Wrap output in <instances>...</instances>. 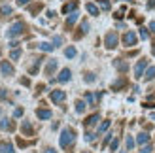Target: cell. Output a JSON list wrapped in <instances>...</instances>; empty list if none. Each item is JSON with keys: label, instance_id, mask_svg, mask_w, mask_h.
<instances>
[{"label": "cell", "instance_id": "6da1fadb", "mask_svg": "<svg viewBox=\"0 0 155 153\" xmlns=\"http://www.w3.org/2000/svg\"><path fill=\"white\" fill-rule=\"evenodd\" d=\"M74 140H76V132H74V129H64L63 132H61V138H59V144H61V148L63 149H68L74 144Z\"/></svg>", "mask_w": 155, "mask_h": 153}, {"label": "cell", "instance_id": "7a4b0ae2", "mask_svg": "<svg viewBox=\"0 0 155 153\" xmlns=\"http://www.w3.org/2000/svg\"><path fill=\"white\" fill-rule=\"evenodd\" d=\"M25 23L23 21H17V23H13V25L8 28V32H6V36L8 38H17V36H21L23 32H25Z\"/></svg>", "mask_w": 155, "mask_h": 153}, {"label": "cell", "instance_id": "3957f363", "mask_svg": "<svg viewBox=\"0 0 155 153\" xmlns=\"http://www.w3.org/2000/svg\"><path fill=\"white\" fill-rule=\"evenodd\" d=\"M146 68H148V59H140V60L136 63V66H134V78H136V80L144 78Z\"/></svg>", "mask_w": 155, "mask_h": 153}, {"label": "cell", "instance_id": "277c9868", "mask_svg": "<svg viewBox=\"0 0 155 153\" xmlns=\"http://www.w3.org/2000/svg\"><path fill=\"white\" fill-rule=\"evenodd\" d=\"M117 32H108L106 34V38H104V44H106V47L108 49H114L115 45H117Z\"/></svg>", "mask_w": 155, "mask_h": 153}, {"label": "cell", "instance_id": "5b68a950", "mask_svg": "<svg viewBox=\"0 0 155 153\" xmlns=\"http://www.w3.org/2000/svg\"><path fill=\"white\" fill-rule=\"evenodd\" d=\"M136 40H138V38H136V34L133 32V30H129V32L123 34V44L129 45V47H130V45H136Z\"/></svg>", "mask_w": 155, "mask_h": 153}, {"label": "cell", "instance_id": "8992f818", "mask_svg": "<svg viewBox=\"0 0 155 153\" xmlns=\"http://www.w3.org/2000/svg\"><path fill=\"white\" fill-rule=\"evenodd\" d=\"M49 98H51L53 102H63L64 98H66V93H64V91H61V89H55V91H51Z\"/></svg>", "mask_w": 155, "mask_h": 153}, {"label": "cell", "instance_id": "52a82bcc", "mask_svg": "<svg viewBox=\"0 0 155 153\" xmlns=\"http://www.w3.org/2000/svg\"><path fill=\"white\" fill-rule=\"evenodd\" d=\"M0 70H2V74H4V76H13V74H15L13 66L8 63V60H2V64H0Z\"/></svg>", "mask_w": 155, "mask_h": 153}, {"label": "cell", "instance_id": "ba28073f", "mask_svg": "<svg viewBox=\"0 0 155 153\" xmlns=\"http://www.w3.org/2000/svg\"><path fill=\"white\" fill-rule=\"evenodd\" d=\"M21 132L25 134V136H32L34 134V129H32V125H30L28 121H23V123H21Z\"/></svg>", "mask_w": 155, "mask_h": 153}, {"label": "cell", "instance_id": "9c48e42d", "mask_svg": "<svg viewBox=\"0 0 155 153\" xmlns=\"http://www.w3.org/2000/svg\"><path fill=\"white\" fill-rule=\"evenodd\" d=\"M70 76H72V72L68 70V68H63V70H61V74H59V78H57V81H59V83H64V81L70 80Z\"/></svg>", "mask_w": 155, "mask_h": 153}, {"label": "cell", "instance_id": "30bf717a", "mask_svg": "<svg viewBox=\"0 0 155 153\" xmlns=\"http://www.w3.org/2000/svg\"><path fill=\"white\" fill-rule=\"evenodd\" d=\"M78 15H80V13H78V11H72L70 15H68V19H66V25H64V27H66L68 30H70V28L74 27V23L78 21Z\"/></svg>", "mask_w": 155, "mask_h": 153}, {"label": "cell", "instance_id": "8fae6325", "mask_svg": "<svg viewBox=\"0 0 155 153\" xmlns=\"http://www.w3.org/2000/svg\"><path fill=\"white\" fill-rule=\"evenodd\" d=\"M114 66L117 68L119 72H127V70H129V64L125 63V60H121V59H115V60H114Z\"/></svg>", "mask_w": 155, "mask_h": 153}, {"label": "cell", "instance_id": "7c38bea8", "mask_svg": "<svg viewBox=\"0 0 155 153\" xmlns=\"http://www.w3.org/2000/svg\"><path fill=\"white\" fill-rule=\"evenodd\" d=\"M100 98V93L93 95V93H85V100L89 102V106H97V100Z\"/></svg>", "mask_w": 155, "mask_h": 153}, {"label": "cell", "instance_id": "4fadbf2b", "mask_svg": "<svg viewBox=\"0 0 155 153\" xmlns=\"http://www.w3.org/2000/svg\"><path fill=\"white\" fill-rule=\"evenodd\" d=\"M125 85H127V78H119L117 81L112 83V91H119V89H123Z\"/></svg>", "mask_w": 155, "mask_h": 153}, {"label": "cell", "instance_id": "5bb4252c", "mask_svg": "<svg viewBox=\"0 0 155 153\" xmlns=\"http://www.w3.org/2000/svg\"><path fill=\"white\" fill-rule=\"evenodd\" d=\"M87 30H89V23H87V21H83V23H81L80 32H76V34H74V38H76V40H80L83 34H87Z\"/></svg>", "mask_w": 155, "mask_h": 153}, {"label": "cell", "instance_id": "9a60e30c", "mask_svg": "<svg viewBox=\"0 0 155 153\" xmlns=\"http://www.w3.org/2000/svg\"><path fill=\"white\" fill-rule=\"evenodd\" d=\"M136 142L140 144V146H146V144H150V134L148 132H140L136 136Z\"/></svg>", "mask_w": 155, "mask_h": 153}, {"label": "cell", "instance_id": "2e32d148", "mask_svg": "<svg viewBox=\"0 0 155 153\" xmlns=\"http://www.w3.org/2000/svg\"><path fill=\"white\" fill-rule=\"evenodd\" d=\"M98 119H100L98 113H93V116H89L87 119L83 121V123H85V127H93V125H97V121H98Z\"/></svg>", "mask_w": 155, "mask_h": 153}, {"label": "cell", "instance_id": "e0dca14e", "mask_svg": "<svg viewBox=\"0 0 155 153\" xmlns=\"http://www.w3.org/2000/svg\"><path fill=\"white\" fill-rule=\"evenodd\" d=\"M76 8H78V2L74 0V2H66L64 6H63V13H72V11H76Z\"/></svg>", "mask_w": 155, "mask_h": 153}, {"label": "cell", "instance_id": "ac0fdd59", "mask_svg": "<svg viewBox=\"0 0 155 153\" xmlns=\"http://www.w3.org/2000/svg\"><path fill=\"white\" fill-rule=\"evenodd\" d=\"M0 153H15L10 142H0Z\"/></svg>", "mask_w": 155, "mask_h": 153}, {"label": "cell", "instance_id": "d6986e66", "mask_svg": "<svg viewBox=\"0 0 155 153\" xmlns=\"http://www.w3.org/2000/svg\"><path fill=\"white\" fill-rule=\"evenodd\" d=\"M55 70H57V60H55V59H51L49 63H48V66H45V74H48V76H51V74L55 72Z\"/></svg>", "mask_w": 155, "mask_h": 153}, {"label": "cell", "instance_id": "ffe728a7", "mask_svg": "<svg viewBox=\"0 0 155 153\" xmlns=\"http://www.w3.org/2000/svg\"><path fill=\"white\" fill-rule=\"evenodd\" d=\"M0 129H4V131H13L15 125L12 123L10 119H2V121H0Z\"/></svg>", "mask_w": 155, "mask_h": 153}, {"label": "cell", "instance_id": "44dd1931", "mask_svg": "<svg viewBox=\"0 0 155 153\" xmlns=\"http://www.w3.org/2000/svg\"><path fill=\"white\" fill-rule=\"evenodd\" d=\"M36 47L42 49V51H53V49H55V45H51L48 42H40V44H36Z\"/></svg>", "mask_w": 155, "mask_h": 153}, {"label": "cell", "instance_id": "7402d4cb", "mask_svg": "<svg viewBox=\"0 0 155 153\" xmlns=\"http://www.w3.org/2000/svg\"><path fill=\"white\" fill-rule=\"evenodd\" d=\"M12 6H8V4H4L2 8H0V17H8V15H12Z\"/></svg>", "mask_w": 155, "mask_h": 153}, {"label": "cell", "instance_id": "603a6c76", "mask_svg": "<svg viewBox=\"0 0 155 153\" xmlns=\"http://www.w3.org/2000/svg\"><path fill=\"white\" fill-rule=\"evenodd\" d=\"M42 60H44V59H34V63H32V66L28 68V72H30V74H36L38 68H40V64H42Z\"/></svg>", "mask_w": 155, "mask_h": 153}, {"label": "cell", "instance_id": "cb8c5ba5", "mask_svg": "<svg viewBox=\"0 0 155 153\" xmlns=\"http://www.w3.org/2000/svg\"><path fill=\"white\" fill-rule=\"evenodd\" d=\"M36 116L40 119H51V112L49 110H36Z\"/></svg>", "mask_w": 155, "mask_h": 153}, {"label": "cell", "instance_id": "d4e9b609", "mask_svg": "<svg viewBox=\"0 0 155 153\" xmlns=\"http://www.w3.org/2000/svg\"><path fill=\"white\" fill-rule=\"evenodd\" d=\"M144 78H146V81H151V80L155 78V66H150L148 70H146V74H144Z\"/></svg>", "mask_w": 155, "mask_h": 153}, {"label": "cell", "instance_id": "484cf974", "mask_svg": "<svg viewBox=\"0 0 155 153\" xmlns=\"http://www.w3.org/2000/svg\"><path fill=\"white\" fill-rule=\"evenodd\" d=\"M85 10H87V11H89L91 15H98V8H97L95 4H91V2H89L87 6H85Z\"/></svg>", "mask_w": 155, "mask_h": 153}, {"label": "cell", "instance_id": "4316f807", "mask_svg": "<svg viewBox=\"0 0 155 153\" xmlns=\"http://www.w3.org/2000/svg\"><path fill=\"white\" fill-rule=\"evenodd\" d=\"M85 108H87V104H85L83 100H78V102H76V112H78V113H83Z\"/></svg>", "mask_w": 155, "mask_h": 153}, {"label": "cell", "instance_id": "83f0119b", "mask_svg": "<svg viewBox=\"0 0 155 153\" xmlns=\"http://www.w3.org/2000/svg\"><path fill=\"white\" fill-rule=\"evenodd\" d=\"M64 55H66L68 59L76 57V47H66V49H64Z\"/></svg>", "mask_w": 155, "mask_h": 153}, {"label": "cell", "instance_id": "f1b7e54d", "mask_svg": "<svg viewBox=\"0 0 155 153\" xmlns=\"http://www.w3.org/2000/svg\"><path fill=\"white\" fill-rule=\"evenodd\" d=\"M10 59H12V60H17V59H21V49H13V51L10 53Z\"/></svg>", "mask_w": 155, "mask_h": 153}, {"label": "cell", "instance_id": "f546056e", "mask_svg": "<svg viewBox=\"0 0 155 153\" xmlns=\"http://www.w3.org/2000/svg\"><path fill=\"white\" fill-rule=\"evenodd\" d=\"M125 146H127V149H129V151H133V148H134V140L130 138V136H127V142H125Z\"/></svg>", "mask_w": 155, "mask_h": 153}, {"label": "cell", "instance_id": "4dcf8cb0", "mask_svg": "<svg viewBox=\"0 0 155 153\" xmlns=\"http://www.w3.org/2000/svg\"><path fill=\"white\" fill-rule=\"evenodd\" d=\"M95 80H97V78H95V74H93V72H87V74H85V81H87V83H93Z\"/></svg>", "mask_w": 155, "mask_h": 153}, {"label": "cell", "instance_id": "1f68e13d", "mask_svg": "<svg viewBox=\"0 0 155 153\" xmlns=\"http://www.w3.org/2000/svg\"><path fill=\"white\" fill-rule=\"evenodd\" d=\"M108 127H110V121H102V125L98 127V134H100V132H104Z\"/></svg>", "mask_w": 155, "mask_h": 153}, {"label": "cell", "instance_id": "d6a6232c", "mask_svg": "<svg viewBox=\"0 0 155 153\" xmlns=\"http://www.w3.org/2000/svg\"><path fill=\"white\" fill-rule=\"evenodd\" d=\"M42 4H34V6H30V13H38V11H40L42 10Z\"/></svg>", "mask_w": 155, "mask_h": 153}, {"label": "cell", "instance_id": "836d02e7", "mask_svg": "<svg viewBox=\"0 0 155 153\" xmlns=\"http://www.w3.org/2000/svg\"><path fill=\"white\" fill-rule=\"evenodd\" d=\"M151 151H153L151 144H146V146H142V149H140V153H151Z\"/></svg>", "mask_w": 155, "mask_h": 153}, {"label": "cell", "instance_id": "e575fe53", "mask_svg": "<svg viewBox=\"0 0 155 153\" xmlns=\"http://www.w3.org/2000/svg\"><path fill=\"white\" fill-rule=\"evenodd\" d=\"M140 36L144 38V40H148V38H150V32H148V28H146V27L140 28Z\"/></svg>", "mask_w": 155, "mask_h": 153}, {"label": "cell", "instance_id": "d590c367", "mask_svg": "<svg viewBox=\"0 0 155 153\" xmlns=\"http://www.w3.org/2000/svg\"><path fill=\"white\" fill-rule=\"evenodd\" d=\"M17 144L21 148H27V146H30V142H27V140H21V138H17Z\"/></svg>", "mask_w": 155, "mask_h": 153}, {"label": "cell", "instance_id": "8d00e7d4", "mask_svg": "<svg viewBox=\"0 0 155 153\" xmlns=\"http://www.w3.org/2000/svg\"><path fill=\"white\" fill-rule=\"evenodd\" d=\"M53 44H55V47H57V45H61V44H63V38H61V36H55V38H53Z\"/></svg>", "mask_w": 155, "mask_h": 153}, {"label": "cell", "instance_id": "74e56055", "mask_svg": "<svg viewBox=\"0 0 155 153\" xmlns=\"http://www.w3.org/2000/svg\"><path fill=\"white\" fill-rule=\"evenodd\" d=\"M123 13H125V8H121L119 11H115V19H121V17H123Z\"/></svg>", "mask_w": 155, "mask_h": 153}, {"label": "cell", "instance_id": "f35d334b", "mask_svg": "<svg viewBox=\"0 0 155 153\" xmlns=\"http://www.w3.org/2000/svg\"><path fill=\"white\" fill-rule=\"evenodd\" d=\"M85 140H87V142H93V140H95V134H93V132H87V134H85Z\"/></svg>", "mask_w": 155, "mask_h": 153}, {"label": "cell", "instance_id": "ab89813d", "mask_svg": "<svg viewBox=\"0 0 155 153\" xmlns=\"http://www.w3.org/2000/svg\"><path fill=\"white\" fill-rule=\"evenodd\" d=\"M117 146H119V140H117V138H115V140H112V146H110V148H112L114 151L117 149Z\"/></svg>", "mask_w": 155, "mask_h": 153}, {"label": "cell", "instance_id": "60d3db41", "mask_svg": "<svg viewBox=\"0 0 155 153\" xmlns=\"http://www.w3.org/2000/svg\"><path fill=\"white\" fill-rule=\"evenodd\" d=\"M146 8H148V10H153V8H155V0H148V4H146Z\"/></svg>", "mask_w": 155, "mask_h": 153}, {"label": "cell", "instance_id": "b9f144b4", "mask_svg": "<svg viewBox=\"0 0 155 153\" xmlns=\"http://www.w3.org/2000/svg\"><path fill=\"white\" fill-rule=\"evenodd\" d=\"M13 116H15V117H21V116H23V108H17V110L13 112Z\"/></svg>", "mask_w": 155, "mask_h": 153}, {"label": "cell", "instance_id": "7bdbcfd3", "mask_svg": "<svg viewBox=\"0 0 155 153\" xmlns=\"http://www.w3.org/2000/svg\"><path fill=\"white\" fill-rule=\"evenodd\" d=\"M146 108H155V102H144Z\"/></svg>", "mask_w": 155, "mask_h": 153}, {"label": "cell", "instance_id": "ee69618b", "mask_svg": "<svg viewBox=\"0 0 155 153\" xmlns=\"http://www.w3.org/2000/svg\"><path fill=\"white\" fill-rule=\"evenodd\" d=\"M28 2H30V0H17L19 6H25V4H28Z\"/></svg>", "mask_w": 155, "mask_h": 153}, {"label": "cell", "instance_id": "f6af8a7d", "mask_svg": "<svg viewBox=\"0 0 155 153\" xmlns=\"http://www.w3.org/2000/svg\"><path fill=\"white\" fill-rule=\"evenodd\" d=\"M21 83H23V85H30V81H28V78H23V80H21Z\"/></svg>", "mask_w": 155, "mask_h": 153}, {"label": "cell", "instance_id": "bcb514c9", "mask_svg": "<svg viewBox=\"0 0 155 153\" xmlns=\"http://www.w3.org/2000/svg\"><path fill=\"white\" fill-rule=\"evenodd\" d=\"M150 30H151V32H155V21L150 23Z\"/></svg>", "mask_w": 155, "mask_h": 153}, {"label": "cell", "instance_id": "7dc6e473", "mask_svg": "<svg viewBox=\"0 0 155 153\" xmlns=\"http://www.w3.org/2000/svg\"><path fill=\"white\" fill-rule=\"evenodd\" d=\"M6 95H8L6 91H4V89H0V98H6Z\"/></svg>", "mask_w": 155, "mask_h": 153}, {"label": "cell", "instance_id": "c3c4849f", "mask_svg": "<svg viewBox=\"0 0 155 153\" xmlns=\"http://www.w3.org/2000/svg\"><path fill=\"white\" fill-rule=\"evenodd\" d=\"M44 153H57V151H55V149H53V148H48V149H45Z\"/></svg>", "mask_w": 155, "mask_h": 153}, {"label": "cell", "instance_id": "681fc988", "mask_svg": "<svg viewBox=\"0 0 155 153\" xmlns=\"http://www.w3.org/2000/svg\"><path fill=\"white\" fill-rule=\"evenodd\" d=\"M85 153H87V151H85Z\"/></svg>", "mask_w": 155, "mask_h": 153}]
</instances>
